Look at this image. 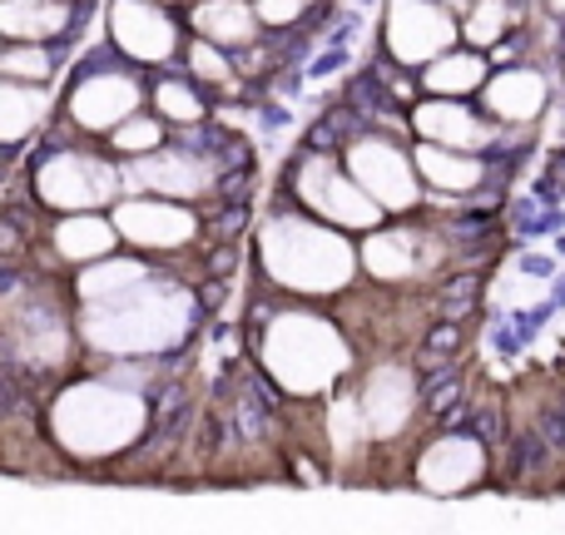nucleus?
Here are the masks:
<instances>
[{"instance_id":"1","label":"nucleus","mask_w":565,"mask_h":535,"mask_svg":"<svg viewBox=\"0 0 565 535\" xmlns=\"http://www.w3.org/2000/svg\"><path fill=\"white\" fill-rule=\"evenodd\" d=\"M199 302L194 282L179 272L159 268L139 288L115 292L105 302H79L75 332H79V362H105V357H179L199 332Z\"/></svg>"},{"instance_id":"2","label":"nucleus","mask_w":565,"mask_h":535,"mask_svg":"<svg viewBox=\"0 0 565 535\" xmlns=\"http://www.w3.org/2000/svg\"><path fill=\"white\" fill-rule=\"evenodd\" d=\"M154 417V392L125 387V382L85 367L50 392L45 441L75 467H109L145 447Z\"/></svg>"},{"instance_id":"3","label":"nucleus","mask_w":565,"mask_h":535,"mask_svg":"<svg viewBox=\"0 0 565 535\" xmlns=\"http://www.w3.org/2000/svg\"><path fill=\"white\" fill-rule=\"evenodd\" d=\"M254 264L264 282H274L278 292H292V298H338L362 272L348 228L308 214L302 204H282L264 214L254 234Z\"/></svg>"},{"instance_id":"4","label":"nucleus","mask_w":565,"mask_h":535,"mask_svg":"<svg viewBox=\"0 0 565 535\" xmlns=\"http://www.w3.org/2000/svg\"><path fill=\"white\" fill-rule=\"evenodd\" d=\"M254 352L264 377L292 402L332 397L338 382L352 372V342L342 338V328L328 312H312V308L268 312Z\"/></svg>"},{"instance_id":"5","label":"nucleus","mask_w":565,"mask_h":535,"mask_svg":"<svg viewBox=\"0 0 565 535\" xmlns=\"http://www.w3.org/2000/svg\"><path fill=\"white\" fill-rule=\"evenodd\" d=\"M45 135V129H40ZM25 194L45 214H79V208H109L119 184V159L105 149V139H85L60 119L45 135V145L25 164Z\"/></svg>"},{"instance_id":"6","label":"nucleus","mask_w":565,"mask_h":535,"mask_svg":"<svg viewBox=\"0 0 565 535\" xmlns=\"http://www.w3.org/2000/svg\"><path fill=\"white\" fill-rule=\"evenodd\" d=\"M139 109H149V69L119 60L115 50H109V40H99V45L79 60L75 79H70V89H65V105H60V119L85 139H105L109 129L125 125Z\"/></svg>"},{"instance_id":"7","label":"nucleus","mask_w":565,"mask_h":535,"mask_svg":"<svg viewBox=\"0 0 565 535\" xmlns=\"http://www.w3.org/2000/svg\"><path fill=\"white\" fill-rule=\"evenodd\" d=\"M288 194H292V204H302L308 214L348 228V234H367V228H377L382 218H387V208L348 174V164H338L332 154H318V149L292 159Z\"/></svg>"},{"instance_id":"8","label":"nucleus","mask_w":565,"mask_h":535,"mask_svg":"<svg viewBox=\"0 0 565 535\" xmlns=\"http://www.w3.org/2000/svg\"><path fill=\"white\" fill-rule=\"evenodd\" d=\"M105 20V40L119 60L139 69H169L184 60V15L179 6H164V0H105L99 10Z\"/></svg>"},{"instance_id":"9","label":"nucleus","mask_w":565,"mask_h":535,"mask_svg":"<svg viewBox=\"0 0 565 535\" xmlns=\"http://www.w3.org/2000/svg\"><path fill=\"white\" fill-rule=\"evenodd\" d=\"M119 244L145 258H179L204 244V208L164 194H119L109 204Z\"/></svg>"},{"instance_id":"10","label":"nucleus","mask_w":565,"mask_h":535,"mask_svg":"<svg viewBox=\"0 0 565 535\" xmlns=\"http://www.w3.org/2000/svg\"><path fill=\"white\" fill-rule=\"evenodd\" d=\"M342 164H348V174L358 179L387 214H412V208L422 204L417 159L402 145H392L387 135H358L342 149Z\"/></svg>"},{"instance_id":"11","label":"nucleus","mask_w":565,"mask_h":535,"mask_svg":"<svg viewBox=\"0 0 565 535\" xmlns=\"http://www.w3.org/2000/svg\"><path fill=\"white\" fill-rule=\"evenodd\" d=\"M461 25L441 0H387V20H382V40H387L397 65H427V60L447 55L457 45Z\"/></svg>"},{"instance_id":"12","label":"nucleus","mask_w":565,"mask_h":535,"mask_svg":"<svg viewBox=\"0 0 565 535\" xmlns=\"http://www.w3.org/2000/svg\"><path fill=\"white\" fill-rule=\"evenodd\" d=\"M119 244V228L109 208H79V214H50L45 224V264L55 272H75L95 258H109Z\"/></svg>"},{"instance_id":"13","label":"nucleus","mask_w":565,"mask_h":535,"mask_svg":"<svg viewBox=\"0 0 565 535\" xmlns=\"http://www.w3.org/2000/svg\"><path fill=\"white\" fill-rule=\"evenodd\" d=\"M362 421H367L372 441H392L407 431L412 411H417V377L402 362H377V367L362 377Z\"/></svg>"},{"instance_id":"14","label":"nucleus","mask_w":565,"mask_h":535,"mask_svg":"<svg viewBox=\"0 0 565 535\" xmlns=\"http://www.w3.org/2000/svg\"><path fill=\"white\" fill-rule=\"evenodd\" d=\"M85 15L89 0H0V35L75 45L79 30H85Z\"/></svg>"},{"instance_id":"15","label":"nucleus","mask_w":565,"mask_h":535,"mask_svg":"<svg viewBox=\"0 0 565 535\" xmlns=\"http://www.w3.org/2000/svg\"><path fill=\"white\" fill-rule=\"evenodd\" d=\"M487 471V451L471 437H441L417 457V486L437 491V496H457V491L477 486Z\"/></svg>"},{"instance_id":"16","label":"nucleus","mask_w":565,"mask_h":535,"mask_svg":"<svg viewBox=\"0 0 565 535\" xmlns=\"http://www.w3.org/2000/svg\"><path fill=\"white\" fill-rule=\"evenodd\" d=\"M184 25L194 30V35L214 40V45L234 50V55L264 40V20H258L254 0H189Z\"/></svg>"},{"instance_id":"17","label":"nucleus","mask_w":565,"mask_h":535,"mask_svg":"<svg viewBox=\"0 0 565 535\" xmlns=\"http://www.w3.org/2000/svg\"><path fill=\"white\" fill-rule=\"evenodd\" d=\"M358 264L372 282H407L422 272L417 258V234L412 228H367V238L358 244Z\"/></svg>"},{"instance_id":"18","label":"nucleus","mask_w":565,"mask_h":535,"mask_svg":"<svg viewBox=\"0 0 565 535\" xmlns=\"http://www.w3.org/2000/svg\"><path fill=\"white\" fill-rule=\"evenodd\" d=\"M50 115L45 85H20V79L0 75V149H25L30 139H40Z\"/></svg>"},{"instance_id":"19","label":"nucleus","mask_w":565,"mask_h":535,"mask_svg":"<svg viewBox=\"0 0 565 535\" xmlns=\"http://www.w3.org/2000/svg\"><path fill=\"white\" fill-rule=\"evenodd\" d=\"M412 129H417L422 139H431V145H451V149H481L491 139V129L481 125L467 105H457L451 95H437L412 109Z\"/></svg>"},{"instance_id":"20","label":"nucleus","mask_w":565,"mask_h":535,"mask_svg":"<svg viewBox=\"0 0 565 535\" xmlns=\"http://www.w3.org/2000/svg\"><path fill=\"white\" fill-rule=\"evenodd\" d=\"M149 109H154L169 129H189V125L214 119V95H209V89L199 85L189 69H184V75H179V69H169V75L149 79Z\"/></svg>"},{"instance_id":"21","label":"nucleus","mask_w":565,"mask_h":535,"mask_svg":"<svg viewBox=\"0 0 565 535\" xmlns=\"http://www.w3.org/2000/svg\"><path fill=\"white\" fill-rule=\"evenodd\" d=\"M412 159H417L422 184L441 189V194H467V189H477L481 179H487V164H481L471 149H451V145L422 139V145L412 149Z\"/></svg>"},{"instance_id":"22","label":"nucleus","mask_w":565,"mask_h":535,"mask_svg":"<svg viewBox=\"0 0 565 535\" xmlns=\"http://www.w3.org/2000/svg\"><path fill=\"white\" fill-rule=\"evenodd\" d=\"M481 99L497 119H536L546 105V79L536 69H501L497 79L481 85Z\"/></svg>"},{"instance_id":"23","label":"nucleus","mask_w":565,"mask_h":535,"mask_svg":"<svg viewBox=\"0 0 565 535\" xmlns=\"http://www.w3.org/2000/svg\"><path fill=\"white\" fill-rule=\"evenodd\" d=\"M184 69L209 89V95H238L244 89V75L234 65V50L214 45L204 35H189L184 40Z\"/></svg>"},{"instance_id":"24","label":"nucleus","mask_w":565,"mask_h":535,"mask_svg":"<svg viewBox=\"0 0 565 535\" xmlns=\"http://www.w3.org/2000/svg\"><path fill=\"white\" fill-rule=\"evenodd\" d=\"M422 85H427L431 95L461 99V95H471V89L487 85V60L471 55V50H447V55H437V60L422 65Z\"/></svg>"},{"instance_id":"25","label":"nucleus","mask_w":565,"mask_h":535,"mask_svg":"<svg viewBox=\"0 0 565 535\" xmlns=\"http://www.w3.org/2000/svg\"><path fill=\"white\" fill-rule=\"evenodd\" d=\"M60 50L65 45H45V40H6L0 45V75L50 89L60 75Z\"/></svg>"},{"instance_id":"26","label":"nucleus","mask_w":565,"mask_h":535,"mask_svg":"<svg viewBox=\"0 0 565 535\" xmlns=\"http://www.w3.org/2000/svg\"><path fill=\"white\" fill-rule=\"evenodd\" d=\"M328 441H332V457L338 461H352L362 447H367V421H362V402L358 392H338L328 402Z\"/></svg>"},{"instance_id":"27","label":"nucleus","mask_w":565,"mask_h":535,"mask_svg":"<svg viewBox=\"0 0 565 535\" xmlns=\"http://www.w3.org/2000/svg\"><path fill=\"white\" fill-rule=\"evenodd\" d=\"M169 135L174 129L164 125V119L154 115V109H139V115H129L125 125H115L105 135V149L115 159H135V154H149V149H159V145H169Z\"/></svg>"},{"instance_id":"28","label":"nucleus","mask_w":565,"mask_h":535,"mask_svg":"<svg viewBox=\"0 0 565 535\" xmlns=\"http://www.w3.org/2000/svg\"><path fill=\"white\" fill-rule=\"evenodd\" d=\"M507 25H511V6L507 0H477L471 6V15L461 20V35L471 40V45H497L501 35H507Z\"/></svg>"},{"instance_id":"29","label":"nucleus","mask_w":565,"mask_h":535,"mask_svg":"<svg viewBox=\"0 0 565 535\" xmlns=\"http://www.w3.org/2000/svg\"><path fill=\"white\" fill-rule=\"evenodd\" d=\"M308 6H312V0H254L264 30H292L302 15H308Z\"/></svg>"},{"instance_id":"30","label":"nucleus","mask_w":565,"mask_h":535,"mask_svg":"<svg viewBox=\"0 0 565 535\" xmlns=\"http://www.w3.org/2000/svg\"><path fill=\"white\" fill-rule=\"evenodd\" d=\"M447 10H461V6H477V0H441Z\"/></svg>"},{"instance_id":"31","label":"nucleus","mask_w":565,"mask_h":535,"mask_svg":"<svg viewBox=\"0 0 565 535\" xmlns=\"http://www.w3.org/2000/svg\"><path fill=\"white\" fill-rule=\"evenodd\" d=\"M551 10H556V15H565V0H551Z\"/></svg>"},{"instance_id":"32","label":"nucleus","mask_w":565,"mask_h":535,"mask_svg":"<svg viewBox=\"0 0 565 535\" xmlns=\"http://www.w3.org/2000/svg\"><path fill=\"white\" fill-rule=\"evenodd\" d=\"M164 6H179V10H184V0H164Z\"/></svg>"},{"instance_id":"33","label":"nucleus","mask_w":565,"mask_h":535,"mask_svg":"<svg viewBox=\"0 0 565 535\" xmlns=\"http://www.w3.org/2000/svg\"><path fill=\"white\" fill-rule=\"evenodd\" d=\"M6 154H10V149H0V164H6Z\"/></svg>"},{"instance_id":"34","label":"nucleus","mask_w":565,"mask_h":535,"mask_svg":"<svg viewBox=\"0 0 565 535\" xmlns=\"http://www.w3.org/2000/svg\"><path fill=\"white\" fill-rule=\"evenodd\" d=\"M0 45H6V35H0Z\"/></svg>"},{"instance_id":"35","label":"nucleus","mask_w":565,"mask_h":535,"mask_svg":"<svg viewBox=\"0 0 565 535\" xmlns=\"http://www.w3.org/2000/svg\"><path fill=\"white\" fill-rule=\"evenodd\" d=\"M184 6H189V0H184Z\"/></svg>"}]
</instances>
